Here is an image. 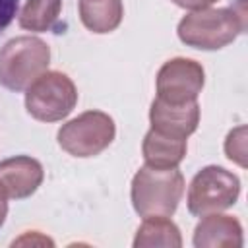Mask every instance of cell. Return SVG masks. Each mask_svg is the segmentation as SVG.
I'll list each match as a JSON object with an SVG mask.
<instances>
[{
    "instance_id": "obj_1",
    "label": "cell",
    "mask_w": 248,
    "mask_h": 248,
    "mask_svg": "<svg viewBox=\"0 0 248 248\" xmlns=\"http://www.w3.org/2000/svg\"><path fill=\"white\" fill-rule=\"evenodd\" d=\"M246 0L231 8H203L186 14L176 27L178 39L192 48L219 50L246 31Z\"/></svg>"
},
{
    "instance_id": "obj_2",
    "label": "cell",
    "mask_w": 248,
    "mask_h": 248,
    "mask_svg": "<svg viewBox=\"0 0 248 248\" xmlns=\"http://www.w3.org/2000/svg\"><path fill=\"white\" fill-rule=\"evenodd\" d=\"M184 176L178 167L157 169L143 165L134 174L130 186V200L134 211L140 217H170L184 196Z\"/></svg>"
},
{
    "instance_id": "obj_3",
    "label": "cell",
    "mask_w": 248,
    "mask_h": 248,
    "mask_svg": "<svg viewBox=\"0 0 248 248\" xmlns=\"http://www.w3.org/2000/svg\"><path fill=\"white\" fill-rule=\"evenodd\" d=\"M50 64V46L33 35L10 39L0 48V85L10 91H25Z\"/></svg>"
},
{
    "instance_id": "obj_4",
    "label": "cell",
    "mask_w": 248,
    "mask_h": 248,
    "mask_svg": "<svg viewBox=\"0 0 248 248\" xmlns=\"http://www.w3.org/2000/svg\"><path fill=\"white\" fill-rule=\"evenodd\" d=\"M78 105V89L72 78L58 70L43 72L25 89V110L39 122L64 120Z\"/></svg>"
},
{
    "instance_id": "obj_5",
    "label": "cell",
    "mask_w": 248,
    "mask_h": 248,
    "mask_svg": "<svg viewBox=\"0 0 248 248\" xmlns=\"http://www.w3.org/2000/svg\"><path fill=\"white\" fill-rule=\"evenodd\" d=\"M238 196L240 178L225 167L207 165L194 174L188 186L186 205L194 217H203L232 207Z\"/></svg>"
},
{
    "instance_id": "obj_6",
    "label": "cell",
    "mask_w": 248,
    "mask_h": 248,
    "mask_svg": "<svg viewBox=\"0 0 248 248\" xmlns=\"http://www.w3.org/2000/svg\"><path fill=\"white\" fill-rule=\"evenodd\" d=\"M116 136L112 116L103 110H85L60 126L56 134L58 145L72 157L87 159L103 153Z\"/></svg>"
},
{
    "instance_id": "obj_7",
    "label": "cell",
    "mask_w": 248,
    "mask_h": 248,
    "mask_svg": "<svg viewBox=\"0 0 248 248\" xmlns=\"http://www.w3.org/2000/svg\"><path fill=\"white\" fill-rule=\"evenodd\" d=\"M205 83L203 66L192 58L176 56L167 60L155 78V91L157 99L167 103H190L198 101Z\"/></svg>"
},
{
    "instance_id": "obj_8",
    "label": "cell",
    "mask_w": 248,
    "mask_h": 248,
    "mask_svg": "<svg viewBox=\"0 0 248 248\" xmlns=\"http://www.w3.org/2000/svg\"><path fill=\"white\" fill-rule=\"evenodd\" d=\"M149 124L151 130L178 138V140H188L200 124V105L198 101L190 103H167L161 99H153L149 107Z\"/></svg>"
},
{
    "instance_id": "obj_9",
    "label": "cell",
    "mask_w": 248,
    "mask_h": 248,
    "mask_svg": "<svg viewBox=\"0 0 248 248\" xmlns=\"http://www.w3.org/2000/svg\"><path fill=\"white\" fill-rule=\"evenodd\" d=\"M45 180L41 161L31 155H16L0 161V188L8 200H25L33 196Z\"/></svg>"
},
{
    "instance_id": "obj_10",
    "label": "cell",
    "mask_w": 248,
    "mask_h": 248,
    "mask_svg": "<svg viewBox=\"0 0 248 248\" xmlns=\"http://www.w3.org/2000/svg\"><path fill=\"white\" fill-rule=\"evenodd\" d=\"M192 242L196 248H240L244 244L242 225L227 213H209L194 229Z\"/></svg>"
},
{
    "instance_id": "obj_11",
    "label": "cell",
    "mask_w": 248,
    "mask_h": 248,
    "mask_svg": "<svg viewBox=\"0 0 248 248\" xmlns=\"http://www.w3.org/2000/svg\"><path fill=\"white\" fill-rule=\"evenodd\" d=\"M186 151H188L186 140L170 138L155 130H149L141 141V155H143L145 165L157 167V169L178 167L184 161Z\"/></svg>"
},
{
    "instance_id": "obj_12",
    "label": "cell",
    "mask_w": 248,
    "mask_h": 248,
    "mask_svg": "<svg viewBox=\"0 0 248 248\" xmlns=\"http://www.w3.org/2000/svg\"><path fill=\"white\" fill-rule=\"evenodd\" d=\"M78 8L83 27L97 35L114 31L124 17L122 0H79Z\"/></svg>"
},
{
    "instance_id": "obj_13",
    "label": "cell",
    "mask_w": 248,
    "mask_h": 248,
    "mask_svg": "<svg viewBox=\"0 0 248 248\" xmlns=\"http://www.w3.org/2000/svg\"><path fill=\"white\" fill-rule=\"evenodd\" d=\"M132 244L134 248H153V246L180 248L182 234L170 217L151 215V217H143V223L138 227Z\"/></svg>"
},
{
    "instance_id": "obj_14",
    "label": "cell",
    "mask_w": 248,
    "mask_h": 248,
    "mask_svg": "<svg viewBox=\"0 0 248 248\" xmlns=\"http://www.w3.org/2000/svg\"><path fill=\"white\" fill-rule=\"evenodd\" d=\"M62 0H27L19 12L17 23L31 33L52 31L60 19Z\"/></svg>"
},
{
    "instance_id": "obj_15",
    "label": "cell",
    "mask_w": 248,
    "mask_h": 248,
    "mask_svg": "<svg viewBox=\"0 0 248 248\" xmlns=\"http://www.w3.org/2000/svg\"><path fill=\"white\" fill-rule=\"evenodd\" d=\"M246 136H248V128L244 124H240L227 134L225 145H223L227 159L236 163L242 169H246V165H248V161H246V157H248L246 155Z\"/></svg>"
},
{
    "instance_id": "obj_16",
    "label": "cell",
    "mask_w": 248,
    "mask_h": 248,
    "mask_svg": "<svg viewBox=\"0 0 248 248\" xmlns=\"http://www.w3.org/2000/svg\"><path fill=\"white\" fill-rule=\"evenodd\" d=\"M19 8V0H0V35L10 27Z\"/></svg>"
},
{
    "instance_id": "obj_17",
    "label": "cell",
    "mask_w": 248,
    "mask_h": 248,
    "mask_svg": "<svg viewBox=\"0 0 248 248\" xmlns=\"http://www.w3.org/2000/svg\"><path fill=\"white\" fill-rule=\"evenodd\" d=\"M27 242H31V244H48V246H54V242H52L50 238L43 236L39 231H27L21 238L14 240V246H16V244H27Z\"/></svg>"
},
{
    "instance_id": "obj_18",
    "label": "cell",
    "mask_w": 248,
    "mask_h": 248,
    "mask_svg": "<svg viewBox=\"0 0 248 248\" xmlns=\"http://www.w3.org/2000/svg\"><path fill=\"white\" fill-rule=\"evenodd\" d=\"M172 4H176L178 8L196 12V10H203V8H211L217 0H170Z\"/></svg>"
},
{
    "instance_id": "obj_19",
    "label": "cell",
    "mask_w": 248,
    "mask_h": 248,
    "mask_svg": "<svg viewBox=\"0 0 248 248\" xmlns=\"http://www.w3.org/2000/svg\"><path fill=\"white\" fill-rule=\"evenodd\" d=\"M6 217H8V196L0 188V227L6 223Z\"/></svg>"
}]
</instances>
